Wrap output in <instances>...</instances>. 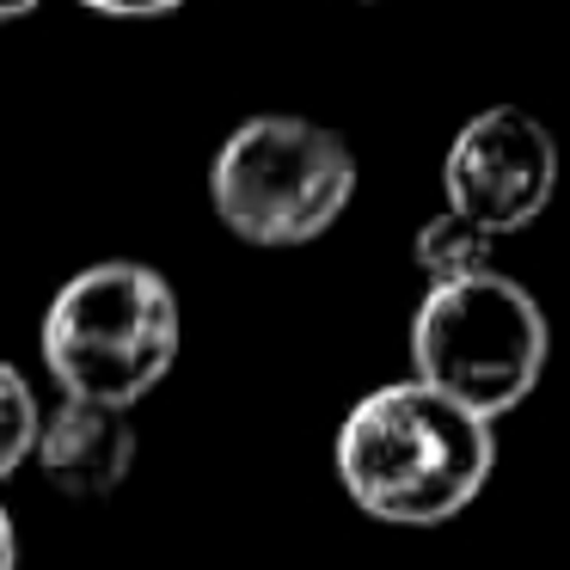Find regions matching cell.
<instances>
[{
  "label": "cell",
  "instance_id": "3957f363",
  "mask_svg": "<svg viewBox=\"0 0 570 570\" xmlns=\"http://www.w3.org/2000/svg\"><path fill=\"white\" fill-rule=\"evenodd\" d=\"M546 313L521 283L497 271L430 283L411 325V381L454 399L460 411L497 423L546 374Z\"/></svg>",
  "mask_w": 570,
  "mask_h": 570
},
{
  "label": "cell",
  "instance_id": "ba28073f",
  "mask_svg": "<svg viewBox=\"0 0 570 570\" xmlns=\"http://www.w3.org/2000/svg\"><path fill=\"white\" fill-rule=\"evenodd\" d=\"M38 399H31L26 374L13 368V362H0V479L19 466V460L31 454V442H38Z\"/></svg>",
  "mask_w": 570,
  "mask_h": 570
},
{
  "label": "cell",
  "instance_id": "9c48e42d",
  "mask_svg": "<svg viewBox=\"0 0 570 570\" xmlns=\"http://www.w3.org/2000/svg\"><path fill=\"white\" fill-rule=\"evenodd\" d=\"M92 13H111V19H160V13H178L185 0H80Z\"/></svg>",
  "mask_w": 570,
  "mask_h": 570
},
{
  "label": "cell",
  "instance_id": "30bf717a",
  "mask_svg": "<svg viewBox=\"0 0 570 570\" xmlns=\"http://www.w3.org/2000/svg\"><path fill=\"white\" fill-rule=\"evenodd\" d=\"M0 570H19V533H13L7 509H0Z\"/></svg>",
  "mask_w": 570,
  "mask_h": 570
},
{
  "label": "cell",
  "instance_id": "8fae6325",
  "mask_svg": "<svg viewBox=\"0 0 570 570\" xmlns=\"http://www.w3.org/2000/svg\"><path fill=\"white\" fill-rule=\"evenodd\" d=\"M38 0H0V19H19V13H31Z\"/></svg>",
  "mask_w": 570,
  "mask_h": 570
},
{
  "label": "cell",
  "instance_id": "277c9868",
  "mask_svg": "<svg viewBox=\"0 0 570 570\" xmlns=\"http://www.w3.org/2000/svg\"><path fill=\"white\" fill-rule=\"evenodd\" d=\"M356 197V154L307 117H246L222 141L209 203L246 246H307Z\"/></svg>",
  "mask_w": 570,
  "mask_h": 570
},
{
  "label": "cell",
  "instance_id": "52a82bcc",
  "mask_svg": "<svg viewBox=\"0 0 570 570\" xmlns=\"http://www.w3.org/2000/svg\"><path fill=\"white\" fill-rule=\"evenodd\" d=\"M417 264L430 283H460V276H479L491 271V234H479L472 222L460 215H430L417 234Z\"/></svg>",
  "mask_w": 570,
  "mask_h": 570
},
{
  "label": "cell",
  "instance_id": "7a4b0ae2",
  "mask_svg": "<svg viewBox=\"0 0 570 570\" xmlns=\"http://www.w3.org/2000/svg\"><path fill=\"white\" fill-rule=\"evenodd\" d=\"M43 362L68 399L129 411L178 362V295L136 258L87 264L43 313Z\"/></svg>",
  "mask_w": 570,
  "mask_h": 570
},
{
  "label": "cell",
  "instance_id": "5b68a950",
  "mask_svg": "<svg viewBox=\"0 0 570 570\" xmlns=\"http://www.w3.org/2000/svg\"><path fill=\"white\" fill-rule=\"evenodd\" d=\"M448 215L472 222L479 234L503 239L540 222L558 190V141L540 117L515 105H491L454 136L442 160Z\"/></svg>",
  "mask_w": 570,
  "mask_h": 570
},
{
  "label": "cell",
  "instance_id": "6da1fadb",
  "mask_svg": "<svg viewBox=\"0 0 570 570\" xmlns=\"http://www.w3.org/2000/svg\"><path fill=\"white\" fill-rule=\"evenodd\" d=\"M497 466L491 423L423 381H393L356 399L337 430V484L386 528H442L484 491Z\"/></svg>",
  "mask_w": 570,
  "mask_h": 570
},
{
  "label": "cell",
  "instance_id": "8992f818",
  "mask_svg": "<svg viewBox=\"0 0 570 570\" xmlns=\"http://www.w3.org/2000/svg\"><path fill=\"white\" fill-rule=\"evenodd\" d=\"M31 454L62 497H111L136 466V423L117 405L62 399L50 417H38Z\"/></svg>",
  "mask_w": 570,
  "mask_h": 570
}]
</instances>
